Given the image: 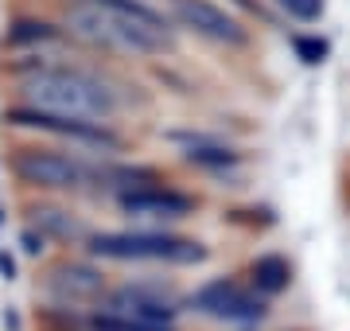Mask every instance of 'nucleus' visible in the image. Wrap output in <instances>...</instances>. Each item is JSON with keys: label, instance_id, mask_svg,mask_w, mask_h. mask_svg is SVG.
<instances>
[{"label": "nucleus", "instance_id": "f8f14e48", "mask_svg": "<svg viewBox=\"0 0 350 331\" xmlns=\"http://www.w3.org/2000/svg\"><path fill=\"white\" fill-rule=\"evenodd\" d=\"M31 222L39 226V234L43 238H55V242H86L90 230L78 222L75 215H66V211H55V207H36L31 211Z\"/></svg>", "mask_w": 350, "mask_h": 331}, {"label": "nucleus", "instance_id": "f3484780", "mask_svg": "<svg viewBox=\"0 0 350 331\" xmlns=\"http://www.w3.org/2000/svg\"><path fill=\"white\" fill-rule=\"evenodd\" d=\"M55 31H51L47 24H36V20H20V24L8 31V43H16V47H24V43H43V39H51Z\"/></svg>", "mask_w": 350, "mask_h": 331}, {"label": "nucleus", "instance_id": "6e6552de", "mask_svg": "<svg viewBox=\"0 0 350 331\" xmlns=\"http://www.w3.org/2000/svg\"><path fill=\"white\" fill-rule=\"evenodd\" d=\"M117 207L129 218H137L144 230H163V226H172V222H179V218L195 215V199L183 191H175V187H163V183L117 195Z\"/></svg>", "mask_w": 350, "mask_h": 331}, {"label": "nucleus", "instance_id": "aec40b11", "mask_svg": "<svg viewBox=\"0 0 350 331\" xmlns=\"http://www.w3.org/2000/svg\"><path fill=\"white\" fill-rule=\"evenodd\" d=\"M172 4H175V0H172Z\"/></svg>", "mask_w": 350, "mask_h": 331}, {"label": "nucleus", "instance_id": "20e7f679", "mask_svg": "<svg viewBox=\"0 0 350 331\" xmlns=\"http://www.w3.org/2000/svg\"><path fill=\"white\" fill-rule=\"evenodd\" d=\"M12 172L20 183L39 191H94L105 187L109 164L86 160L78 153H55V148H20L12 160Z\"/></svg>", "mask_w": 350, "mask_h": 331}, {"label": "nucleus", "instance_id": "a211bd4d", "mask_svg": "<svg viewBox=\"0 0 350 331\" xmlns=\"http://www.w3.org/2000/svg\"><path fill=\"white\" fill-rule=\"evenodd\" d=\"M43 250H47V238H43V234H36V230H24V254L27 257H39Z\"/></svg>", "mask_w": 350, "mask_h": 331}, {"label": "nucleus", "instance_id": "f03ea898", "mask_svg": "<svg viewBox=\"0 0 350 331\" xmlns=\"http://www.w3.org/2000/svg\"><path fill=\"white\" fill-rule=\"evenodd\" d=\"M27 109L55 117H75V121H98L109 125L121 114V94L105 78L78 70V66H39L20 82Z\"/></svg>", "mask_w": 350, "mask_h": 331}, {"label": "nucleus", "instance_id": "7ed1b4c3", "mask_svg": "<svg viewBox=\"0 0 350 331\" xmlns=\"http://www.w3.org/2000/svg\"><path fill=\"white\" fill-rule=\"evenodd\" d=\"M90 254L101 261H144V265H202L211 250L199 238L175 230H105L90 234Z\"/></svg>", "mask_w": 350, "mask_h": 331}, {"label": "nucleus", "instance_id": "1a4fd4ad", "mask_svg": "<svg viewBox=\"0 0 350 331\" xmlns=\"http://www.w3.org/2000/svg\"><path fill=\"white\" fill-rule=\"evenodd\" d=\"M175 20L187 31H195V36L211 39V43H226V47H241L250 39L241 20H234L211 0H175Z\"/></svg>", "mask_w": 350, "mask_h": 331}, {"label": "nucleus", "instance_id": "9b49d317", "mask_svg": "<svg viewBox=\"0 0 350 331\" xmlns=\"http://www.w3.org/2000/svg\"><path fill=\"white\" fill-rule=\"evenodd\" d=\"M250 284H253L261 296L284 293L288 284H292V265H288V257H280V254L257 257V261L250 265Z\"/></svg>", "mask_w": 350, "mask_h": 331}, {"label": "nucleus", "instance_id": "4468645a", "mask_svg": "<svg viewBox=\"0 0 350 331\" xmlns=\"http://www.w3.org/2000/svg\"><path fill=\"white\" fill-rule=\"evenodd\" d=\"M86 331H175V323H144V319L113 316V312H94L86 319Z\"/></svg>", "mask_w": 350, "mask_h": 331}, {"label": "nucleus", "instance_id": "f257e3e1", "mask_svg": "<svg viewBox=\"0 0 350 331\" xmlns=\"http://www.w3.org/2000/svg\"><path fill=\"white\" fill-rule=\"evenodd\" d=\"M66 27L94 47L121 55H163L175 27L144 0H66Z\"/></svg>", "mask_w": 350, "mask_h": 331}, {"label": "nucleus", "instance_id": "dca6fc26", "mask_svg": "<svg viewBox=\"0 0 350 331\" xmlns=\"http://www.w3.org/2000/svg\"><path fill=\"white\" fill-rule=\"evenodd\" d=\"M292 47H296V55H300V63H308V66H319L327 59V39H319V36H296L292 39Z\"/></svg>", "mask_w": 350, "mask_h": 331}, {"label": "nucleus", "instance_id": "39448f33", "mask_svg": "<svg viewBox=\"0 0 350 331\" xmlns=\"http://www.w3.org/2000/svg\"><path fill=\"white\" fill-rule=\"evenodd\" d=\"M191 304L199 308L202 316L218 319V323H234V328H253L269 316V296H261L257 289H245L234 277L206 280L199 293L191 296Z\"/></svg>", "mask_w": 350, "mask_h": 331}, {"label": "nucleus", "instance_id": "0eeeda50", "mask_svg": "<svg viewBox=\"0 0 350 331\" xmlns=\"http://www.w3.org/2000/svg\"><path fill=\"white\" fill-rule=\"evenodd\" d=\"M179 296L167 284H152V280H129L121 289H113L98 304V312H113V316L144 319V323H175L179 316Z\"/></svg>", "mask_w": 350, "mask_h": 331}, {"label": "nucleus", "instance_id": "9d476101", "mask_svg": "<svg viewBox=\"0 0 350 331\" xmlns=\"http://www.w3.org/2000/svg\"><path fill=\"white\" fill-rule=\"evenodd\" d=\"M51 293H55L59 308L101 304V296H105V277L90 265H59L51 273Z\"/></svg>", "mask_w": 350, "mask_h": 331}, {"label": "nucleus", "instance_id": "423d86ee", "mask_svg": "<svg viewBox=\"0 0 350 331\" xmlns=\"http://www.w3.org/2000/svg\"><path fill=\"white\" fill-rule=\"evenodd\" d=\"M4 121L16 129H36V133H47V137L70 140L78 148H90V153H121V137L113 133L109 125H98V121H75V117H55V114H39V109H27V105H16L4 114Z\"/></svg>", "mask_w": 350, "mask_h": 331}, {"label": "nucleus", "instance_id": "2eb2a0df", "mask_svg": "<svg viewBox=\"0 0 350 331\" xmlns=\"http://www.w3.org/2000/svg\"><path fill=\"white\" fill-rule=\"evenodd\" d=\"M276 8L292 20H300V24H315L319 16H323V0H273Z\"/></svg>", "mask_w": 350, "mask_h": 331}, {"label": "nucleus", "instance_id": "ddd939ff", "mask_svg": "<svg viewBox=\"0 0 350 331\" xmlns=\"http://www.w3.org/2000/svg\"><path fill=\"white\" fill-rule=\"evenodd\" d=\"M183 160L195 168H234L241 160V153L214 137H195V140H183Z\"/></svg>", "mask_w": 350, "mask_h": 331}, {"label": "nucleus", "instance_id": "6ab92c4d", "mask_svg": "<svg viewBox=\"0 0 350 331\" xmlns=\"http://www.w3.org/2000/svg\"><path fill=\"white\" fill-rule=\"evenodd\" d=\"M0 273H4V280L16 277V265H12V257H8V254H0Z\"/></svg>", "mask_w": 350, "mask_h": 331}]
</instances>
